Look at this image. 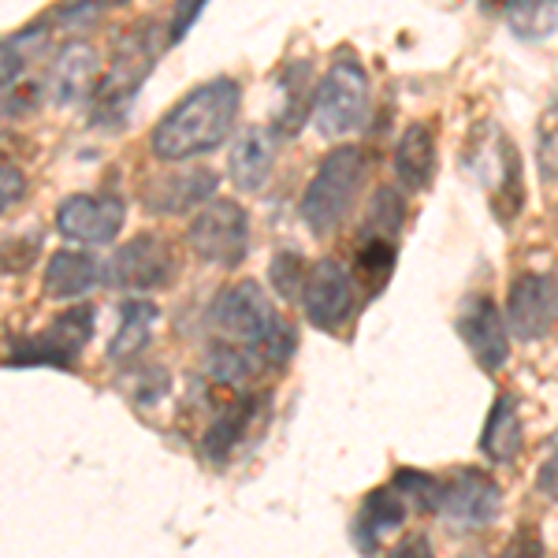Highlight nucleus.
<instances>
[{"label":"nucleus","mask_w":558,"mask_h":558,"mask_svg":"<svg viewBox=\"0 0 558 558\" xmlns=\"http://www.w3.org/2000/svg\"><path fill=\"white\" fill-rule=\"evenodd\" d=\"M458 336L481 373H499L510 357V324L488 294H470L458 310Z\"/></svg>","instance_id":"10"},{"label":"nucleus","mask_w":558,"mask_h":558,"mask_svg":"<svg viewBox=\"0 0 558 558\" xmlns=\"http://www.w3.org/2000/svg\"><path fill=\"white\" fill-rule=\"evenodd\" d=\"M0 175H4V213H8V209H12V205H20V202H23L26 183H23V172L12 165V160H4V168H0Z\"/></svg>","instance_id":"33"},{"label":"nucleus","mask_w":558,"mask_h":558,"mask_svg":"<svg viewBox=\"0 0 558 558\" xmlns=\"http://www.w3.org/2000/svg\"><path fill=\"white\" fill-rule=\"evenodd\" d=\"M395 175L407 191H428L436 179V128L425 120H413L399 134L395 146Z\"/></svg>","instance_id":"17"},{"label":"nucleus","mask_w":558,"mask_h":558,"mask_svg":"<svg viewBox=\"0 0 558 558\" xmlns=\"http://www.w3.org/2000/svg\"><path fill=\"white\" fill-rule=\"evenodd\" d=\"M128 223V202L116 194H71L57 209V231L68 242L108 246Z\"/></svg>","instance_id":"8"},{"label":"nucleus","mask_w":558,"mask_h":558,"mask_svg":"<svg viewBox=\"0 0 558 558\" xmlns=\"http://www.w3.org/2000/svg\"><path fill=\"white\" fill-rule=\"evenodd\" d=\"M305 279H310V268H305L299 250H279V254L272 257V265H268V283H272V291L283 302L302 299Z\"/></svg>","instance_id":"28"},{"label":"nucleus","mask_w":558,"mask_h":558,"mask_svg":"<svg viewBox=\"0 0 558 558\" xmlns=\"http://www.w3.org/2000/svg\"><path fill=\"white\" fill-rule=\"evenodd\" d=\"M97 52L89 49L86 41H75L68 45L64 52L57 57V64L49 71V97L52 105H78L89 97L94 89V78H97Z\"/></svg>","instance_id":"18"},{"label":"nucleus","mask_w":558,"mask_h":558,"mask_svg":"<svg viewBox=\"0 0 558 558\" xmlns=\"http://www.w3.org/2000/svg\"><path fill=\"white\" fill-rule=\"evenodd\" d=\"M391 272H395V242L373 235V242H365V246L357 250V265H354L357 283H362L368 294H380Z\"/></svg>","instance_id":"25"},{"label":"nucleus","mask_w":558,"mask_h":558,"mask_svg":"<svg viewBox=\"0 0 558 558\" xmlns=\"http://www.w3.org/2000/svg\"><path fill=\"white\" fill-rule=\"evenodd\" d=\"M209 0H175V12H172V26H168V41H183L186 31L197 23V15L205 12Z\"/></svg>","instance_id":"31"},{"label":"nucleus","mask_w":558,"mask_h":558,"mask_svg":"<svg viewBox=\"0 0 558 558\" xmlns=\"http://www.w3.org/2000/svg\"><path fill=\"white\" fill-rule=\"evenodd\" d=\"M94 339V310L89 305H75V310L52 317V324L38 336H26L12 343V354L4 357L8 368H75L83 347Z\"/></svg>","instance_id":"5"},{"label":"nucleus","mask_w":558,"mask_h":558,"mask_svg":"<svg viewBox=\"0 0 558 558\" xmlns=\"http://www.w3.org/2000/svg\"><path fill=\"white\" fill-rule=\"evenodd\" d=\"M402 220H407V205H402V197L395 191H384L373 197V216H368V223L373 228H384L387 235H395V231L402 228Z\"/></svg>","instance_id":"30"},{"label":"nucleus","mask_w":558,"mask_h":558,"mask_svg":"<svg viewBox=\"0 0 558 558\" xmlns=\"http://www.w3.org/2000/svg\"><path fill=\"white\" fill-rule=\"evenodd\" d=\"M175 272V257L160 235H138L123 242L116 257L105 265V283L120 291H157Z\"/></svg>","instance_id":"11"},{"label":"nucleus","mask_w":558,"mask_h":558,"mask_svg":"<svg viewBox=\"0 0 558 558\" xmlns=\"http://www.w3.org/2000/svg\"><path fill=\"white\" fill-rule=\"evenodd\" d=\"M112 4H128V0H105V8H112Z\"/></svg>","instance_id":"34"},{"label":"nucleus","mask_w":558,"mask_h":558,"mask_svg":"<svg viewBox=\"0 0 558 558\" xmlns=\"http://www.w3.org/2000/svg\"><path fill=\"white\" fill-rule=\"evenodd\" d=\"M536 165H539V179L547 186L558 183V94L547 97L544 112H539L536 123Z\"/></svg>","instance_id":"27"},{"label":"nucleus","mask_w":558,"mask_h":558,"mask_svg":"<svg viewBox=\"0 0 558 558\" xmlns=\"http://www.w3.org/2000/svg\"><path fill=\"white\" fill-rule=\"evenodd\" d=\"M257 350L254 347H242V343H216L209 350V362H205V373L209 380L223 384V387H239L254 376L257 368Z\"/></svg>","instance_id":"23"},{"label":"nucleus","mask_w":558,"mask_h":558,"mask_svg":"<svg viewBox=\"0 0 558 558\" xmlns=\"http://www.w3.org/2000/svg\"><path fill=\"white\" fill-rule=\"evenodd\" d=\"M502 510V492L488 473L481 470H462L444 481V495H439L436 514L447 521L451 529L462 533H476V529H488Z\"/></svg>","instance_id":"9"},{"label":"nucleus","mask_w":558,"mask_h":558,"mask_svg":"<svg viewBox=\"0 0 558 558\" xmlns=\"http://www.w3.org/2000/svg\"><path fill=\"white\" fill-rule=\"evenodd\" d=\"M558 320V279L547 272H521L510 283L507 299V324L510 336L521 343H536Z\"/></svg>","instance_id":"12"},{"label":"nucleus","mask_w":558,"mask_h":558,"mask_svg":"<svg viewBox=\"0 0 558 558\" xmlns=\"http://www.w3.org/2000/svg\"><path fill=\"white\" fill-rule=\"evenodd\" d=\"M536 488L544 499H555L558 502V439L547 447L544 462H539V473H536Z\"/></svg>","instance_id":"32"},{"label":"nucleus","mask_w":558,"mask_h":558,"mask_svg":"<svg viewBox=\"0 0 558 558\" xmlns=\"http://www.w3.org/2000/svg\"><path fill=\"white\" fill-rule=\"evenodd\" d=\"M209 324L231 343L254 347L260 362L272 368H283L294 354L291 324L279 317L265 287L254 283V279L223 287L209 305Z\"/></svg>","instance_id":"2"},{"label":"nucleus","mask_w":558,"mask_h":558,"mask_svg":"<svg viewBox=\"0 0 558 558\" xmlns=\"http://www.w3.org/2000/svg\"><path fill=\"white\" fill-rule=\"evenodd\" d=\"M368 179V157L357 146H339L320 160L317 175L310 179L302 197V220L317 239L331 235L357 205Z\"/></svg>","instance_id":"3"},{"label":"nucleus","mask_w":558,"mask_h":558,"mask_svg":"<svg viewBox=\"0 0 558 558\" xmlns=\"http://www.w3.org/2000/svg\"><path fill=\"white\" fill-rule=\"evenodd\" d=\"M186 242L194 246V254L209 265L220 268H239L250 257V213L239 202L216 197L205 205L202 213L186 228Z\"/></svg>","instance_id":"6"},{"label":"nucleus","mask_w":558,"mask_h":558,"mask_svg":"<svg viewBox=\"0 0 558 558\" xmlns=\"http://www.w3.org/2000/svg\"><path fill=\"white\" fill-rule=\"evenodd\" d=\"M354 291H357V276L350 272L343 260L320 257L310 268V279H305V291H302L305 320L317 331L343 328L347 317L354 313Z\"/></svg>","instance_id":"7"},{"label":"nucleus","mask_w":558,"mask_h":558,"mask_svg":"<svg viewBox=\"0 0 558 558\" xmlns=\"http://www.w3.org/2000/svg\"><path fill=\"white\" fill-rule=\"evenodd\" d=\"M242 89L235 78L220 75L213 83L191 89L165 120L153 128L149 146L160 160L179 165V160H194L205 153L220 149L223 138H231L239 123Z\"/></svg>","instance_id":"1"},{"label":"nucleus","mask_w":558,"mask_h":558,"mask_svg":"<svg viewBox=\"0 0 558 558\" xmlns=\"http://www.w3.org/2000/svg\"><path fill=\"white\" fill-rule=\"evenodd\" d=\"M402 521H407V495L395 488V484L391 488H376V492H368V499L362 502V510H357L350 536H354L357 551L373 555L376 547L384 544L387 533L402 529Z\"/></svg>","instance_id":"16"},{"label":"nucleus","mask_w":558,"mask_h":558,"mask_svg":"<svg viewBox=\"0 0 558 558\" xmlns=\"http://www.w3.org/2000/svg\"><path fill=\"white\" fill-rule=\"evenodd\" d=\"M160 310L146 299H131L120 305V331L108 343V357L112 362H128V357L142 354L153 339V328H157Z\"/></svg>","instance_id":"21"},{"label":"nucleus","mask_w":558,"mask_h":558,"mask_svg":"<svg viewBox=\"0 0 558 558\" xmlns=\"http://www.w3.org/2000/svg\"><path fill=\"white\" fill-rule=\"evenodd\" d=\"M216 179L213 172L205 168H194V172H183V175H160L142 191V205L153 213V216H175V213H186L194 205H205L209 197L216 194Z\"/></svg>","instance_id":"14"},{"label":"nucleus","mask_w":558,"mask_h":558,"mask_svg":"<svg viewBox=\"0 0 558 558\" xmlns=\"http://www.w3.org/2000/svg\"><path fill=\"white\" fill-rule=\"evenodd\" d=\"M276 149H279V131L276 128H250L242 131L231 146L228 160V175L242 194H260L272 175L276 165Z\"/></svg>","instance_id":"13"},{"label":"nucleus","mask_w":558,"mask_h":558,"mask_svg":"<svg viewBox=\"0 0 558 558\" xmlns=\"http://www.w3.org/2000/svg\"><path fill=\"white\" fill-rule=\"evenodd\" d=\"M313 68L305 64V60H294V64H287L279 71V89H283V105H279L276 112V131L283 134V138H291V134L302 131L305 116H313Z\"/></svg>","instance_id":"20"},{"label":"nucleus","mask_w":558,"mask_h":558,"mask_svg":"<svg viewBox=\"0 0 558 558\" xmlns=\"http://www.w3.org/2000/svg\"><path fill=\"white\" fill-rule=\"evenodd\" d=\"M105 279V265L86 250H57L45 260V294L57 302H75Z\"/></svg>","instance_id":"15"},{"label":"nucleus","mask_w":558,"mask_h":558,"mask_svg":"<svg viewBox=\"0 0 558 558\" xmlns=\"http://www.w3.org/2000/svg\"><path fill=\"white\" fill-rule=\"evenodd\" d=\"M257 402L254 395H246V399H239L231 410H223V417L216 421V425L205 432L202 439V451L209 458L213 465H223L231 458V451L242 444V439L250 436V428H254V413H257Z\"/></svg>","instance_id":"22"},{"label":"nucleus","mask_w":558,"mask_h":558,"mask_svg":"<svg viewBox=\"0 0 558 558\" xmlns=\"http://www.w3.org/2000/svg\"><path fill=\"white\" fill-rule=\"evenodd\" d=\"M499 153H502V183H499V191H495L492 205H495V216H499L502 223H510L521 209H525V183H521L518 149L510 146V142H502Z\"/></svg>","instance_id":"26"},{"label":"nucleus","mask_w":558,"mask_h":558,"mask_svg":"<svg viewBox=\"0 0 558 558\" xmlns=\"http://www.w3.org/2000/svg\"><path fill=\"white\" fill-rule=\"evenodd\" d=\"M368 116V71L354 52L336 57L328 75L317 86V101H313V128L320 138H347L365 123Z\"/></svg>","instance_id":"4"},{"label":"nucleus","mask_w":558,"mask_h":558,"mask_svg":"<svg viewBox=\"0 0 558 558\" xmlns=\"http://www.w3.org/2000/svg\"><path fill=\"white\" fill-rule=\"evenodd\" d=\"M395 488L407 499L417 502L421 510H439V495H444V476H432L421 470H399L395 473Z\"/></svg>","instance_id":"29"},{"label":"nucleus","mask_w":558,"mask_h":558,"mask_svg":"<svg viewBox=\"0 0 558 558\" xmlns=\"http://www.w3.org/2000/svg\"><path fill=\"white\" fill-rule=\"evenodd\" d=\"M510 31L525 41H539L558 34V0H510Z\"/></svg>","instance_id":"24"},{"label":"nucleus","mask_w":558,"mask_h":558,"mask_svg":"<svg viewBox=\"0 0 558 558\" xmlns=\"http://www.w3.org/2000/svg\"><path fill=\"white\" fill-rule=\"evenodd\" d=\"M521 444H525V436H521V417H518V399L514 395L502 391L499 399H495V407L488 413V421H484V432H481V454L492 458L495 465H510L514 458L521 454Z\"/></svg>","instance_id":"19"}]
</instances>
